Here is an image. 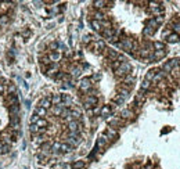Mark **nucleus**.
Segmentation results:
<instances>
[{
  "mask_svg": "<svg viewBox=\"0 0 180 169\" xmlns=\"http://www.w3.org/2000/svg\"><path fill=\"white\" fill-rule=\"evenodd\" d=\"M132 69H133L132 64H130L129 61H123V62H121V65L115 69V75L118 78H121V79H123V78H126L127 75H130Z\"/></svg>",
  "mask_w": 180,
  "mask_h": 169,
  "instance_id": "nucleus-1",
  "label": "nucleus"
},
{
  "mask_svg": "<svg viewBox=\"0 0 180 169\" xmlns=\"http://www.w3.org/2000/svg\"><path fill=\"white\" fill-rule=\"evenodd\" d=\"M133 43H134V39H132V38H122L121 40H119L118 43H115V44L119 47V49H122V50H125V51L130 53V51H132V49H133Z\"/></svg>",
  "mask_w": 180,
  "mask_h": 169,
  "instance_id": "nucleus-2",
  "label": "nucleus"
},
{
  "mask_svg": "<svg viewBox=\"0 0 180 169\" xmlns=\"http://www.w3.org/2000/svg\"><path fill=\"white\" fill-rule=\"evenodd\" d=\"M80 141H82V137H80L79 133H71V132H68V135L65 136V143L69 144L72 148H74V147H76L78 144H80Z\"/></svg>",
  "mask_w": 180,
  "mask_h": 169,
  "instance_id": "nucleus-3",
  "label": "nucleus"
},
{
  "mask_svg": "<svg viewBox=\"0 0 180 169\" xmlns=\"http://www.w3.org/2000/svg\"><path fill=\"white\" fill-rule=\"evenodd\" d=\"M97 103H98V99H97L94 94H86V96L83 97V104H85L86 110H90V108L96 107Z\"/></svg>",
  "mask_w": 180,
  "mask_h": 169,
  "instance_id": "nucleus-4",
  "label": "nucleus"
},
{
  "mask_svg": "<svg viewBox=\"0 0 180 169\" xmlns=\"http://www.w3.org/2000/svg\"><path fill=\"white\" fill-rule=\"evenodd\" d=\"M78 87H79V90L83 91V93H87V91H90V89L93 87L91 79H90V78H83V79H80L79 83H78Z\"/></svg>",
  "mask_w": 180,
  "mask_h": 169,
  "instance_id": "nucleus-5",
  "label": "nucleus"
},
{
  "mask_svg": "<svg viewBox=\"0 0 180 169\" xmlns=\"http://www.w3.org/2000/svg\"><path fill=\"white\" fill-rule=\"evenodd\" d=\"M66 127H68V130L71 133H79L80 135V132H82V129H83V125H82V122H79V121H71L66 123Z\"/></svg>",
  "mask_w": 180,
  "mask_h": 169,
  "instance_id": "nucleus-6",
  "label": "nucleus"
},
{
  "mask_svg": "<svg viewBox=\"0 0 180 169\" xmlns=\"http://www.w3.org/2000/svg\"><path fill=\"white\" fill-rule=\"evenodd\" d=\"M133 86H134V78H133L132 75H127L126 78L122 79L121 86H119V87H123V89H126V90L130 91L133 89Z\"/></svg>",
  "mask_w": 180,
  "mask_h": 169,
  "instance_id": "nucleus-7",
  "label": "nucleus"
},
{
  "mask_svg": "<svg viewBox=\"0 0 180 169\" xmlns=\"http://www.w3.org/2000/svg\"><path fill=\"white\" fill-rule=\"evenodd\" d=\"M166 49L165 50H154V51L150 54V57L147 58V60H150V61H159V60H162L163 57L166 55Z\"/></svg>",
  "mask_w": 180,
  "mask_h": 169,
  "instance_id": "nucleus-8",
  "label": "nucleus"
},
{
  "mask_svg": "<svg viewBox=\"0 0 180 169\" xmlns=\"http://www.w3.org/2000/svg\"><path fill=\"white\" fill-rule=\"evenodd\" d=\"M125 123H126V122H125L123 119H121L119 116H114V118L108 119V125H110V127H112V129H115V130H116V127H122Z\"/></svg>",
  "mask_w": 180,
  "mask_h": 169,
  "instance_id": "nucleus-9",
  "label": "nucleus"
},
{
  "mask_svg": "<svg viewBox=\"0 0 180 169\" xmlns=\"http://www.w3.org/2000/svg\"><path fill=\"white\" fill-rule=\"evenodd\" d=\"M60 72V65H58V62H53L51 65L47 68V71H46V74H47V76H50V78H55V75Z\"/></svg>",
  "mask_w": 180,
  "mask_h": 169,
  "instance_id": "nucleus-10",
  "label": "nucleus"
},
{
  "mask_svg": "<svg viewBox=\"0 0 180 169\" xmlns=\"http://www.w3.org/2000/svg\"><path fill=\"white\" fill-rule=\"evenodd\" d=\"M134 116V112L132 111V108H123L119 114V118L123 119V121H127V119H133Z\"/></svg>",
  "mask_w": 180,
  "mask_h": 169,
  "instance_id": "nucleus-11",
  "label": "nucleus"
},
{
  "mask_svg": "<svg viewBox=\"0 0 180 169\" xmlns=\"http://www.w3.org/2000/svg\"><path fill=\"white\" fill-rule=\"evenodd\" d=\"M104 54L107 55V58L110 61H115V60H118V57H119V53L116 51V50L107 49V47H105V50H104Z\"/></svg>",
  "mask_w": 180,
  "mask_h": 169,
  "instance_id": "nucleus-12",
  "label": "nucleus"
},
{
  "mask_svg": "<svg viewBox=\"0 0 180 169\" xmlns=\"http://www.w3.org/2000/svg\"><path fill=\"white\" fill-rule=\"evenodd\" d=\"M90 49L93 51H104L105 50V44L102 40H94L93 43L90 44Z\"/></svg>",
  "mask_w": 180,
  "mask_h": 169,
  "instance_id": "nucleus-13",
  "label": "nucleus"
},
{
  "mask_svg": "<svg viewBox=\"0 0 180 169\" xmlns=\"http://www.w3.org/2000/svg\"><path fill=\"white\" fill-rule=\"evenodd\" d=\"M64 108H65V107L62 105V103H61V104H58V105H51V107H50V112H51L53 115H55V116H61Z\"/></svg>",
  "mask_w": 180,
  "mask_h": 169,
  "instance_id": "nucleus-14",
  "label": "nucleus"
},
{
  "mask_svg": "<svg viewBox=\"0 0 180 169\" xmlns=\"http://www.w3.org/2000/svg\"><path fill=\"white\" fill-rule=\"evenodd\" d=\"M50 97L51 96H46V97H43V99L39 101V104H38V107H42V108H44V110H49L50 107H51V100H50Z\"/></svg>",
  "mask_w": 180,
  "mask_h": 169,
  "instance_id": "nucleus-15",
  "label": "nucleus"
},
{
  "mask_svg": "<svg viewBox=\"0 0 180 169\" xmlns=\"http://www.w3.org/2000/svg\"><path fill=\"white\" fill-rule=\"evenodd\" d=\"M169 28H173L174 33H176L177 36H180V18H173V21L170 22Z\"/></svg>",
  "mask_w": 180,
  "mask_h": 169,
  "instance_id": "nucleus-16",
  "label": "nucleus"
},
{
  "mask_svg": "<svg viewBox=\"0 0 180 169\" xmlns=\"http://www.w3.org/2000/svg\"><path fill=\"white\" fill-rule=\"evenodd\" d=\"M6 101H7L8 107H11V105L18 104V97H17V94H7L6 96Z\"/></svg>",
  "mask_w": 180,
  "mask_h": 169,
  "instance_id": "nucleus-17",
  "label": "nucleus"
},
{
  "mask_svg": "<svg viewBox=\"0 0 180 169\" xmlns=\"http://www.w3.org/2000/svg\"><path fill=\"white\" fill-rule=\"evenodd\" d=\"M80 74H82V68H80V66L74 65V66L69 68V76L71 78H78Z\"/></svg>",
  "mask_w": 180,
  "mask_h": 169,
  "instance_id": "nucleus-18",
  "label": "nucleus"
},
{
  "mask_svg": "<svg viewBox=\"0 0 180 169\" xmlns=\"http://www.w3.org/2000/svg\"><path fill=\"white\" fill-rule=\"evenodd\" d=\"M47 55H49V58H50L51 62H58V61L61 60V57H62L60 51H50Z\"/></svg>",
  "mask_w": 180,
  "mask_h": 169,
  "instance_id": "nucleus-19",
  "label": "nucleus"
},
{
  "mask_svg": "<svg viewBox=\"0 0 180 169\" xmlns=\"http://www.w3.org/2000/svg\"><path fill=\"white\" fill-rule=\"evenodd\" d=\"M104 135L107 136V139H112V140H115V139L118 137V132H116L115 129H112V127H108Z\"/></svg>",
  "mask_w": 180,
  "mask_h": 169,
  "instance_id": "nucleus-20",
  "label": "nucleus"
},
{
  "mask_svg": "<svg viewBox=\"0 0 180 169\" xmlns=\"http://www.w3.org/2000/svg\"><path fill=\"white\" fill-rule=\"evenodd\" d=\"M91 28H93L96 32H102V26H101V21H96V19H91Z\"/></svg>",
  "mask_w": 180,
  "mask_h": 169,
  "instance_id": "nucleus-21",
  "label": "nucleus"
},
{
  "mask_svg": "<svg viewBox=\"0 0 180 169\" xmlns=\"http://www.w3.org/2000/svg\"><path fill=\"white\" fill-rule=\"evenodd\" d=\"M111 112H112V107H110V105H104V107L100 110V115L101 116H110Z\"/></svg>",
  "mask_w": 180,
  "mask_h": 169,
  "instance_id": "nucleus-22",
  "label": "nucleus"
},
{
  "mask_svg": "<svg viewBox=\"0 0 180 169\" xmlns=\"http://www.w3.org/2000/svg\"><path fill=\"white\" fill-rule=\"evenodd\" d=\"M72 165V169H85L86 168V161H75L74 163H71Z\"/></svg>",
  "mask_w": 180,
  "mask_h": 169,
  "instance_id": "nucleus-23",
  "label": "nucleus"
},
{
  "mask_svg": "<svg viewBox=\"0 0 180 169\" xmlns=\"http://www.w3.org/2000/svg\"><path fill=\"white\" fill-rule=\"evenodd\" d=\"M93 17H94V19L96 21H104V19H107V15H105L102 11H94V14H93Z\"/></svg>",
  "mask_w": 180,
  "mask_h": 169,
  "instance_id": "nucleus-24",
  "label": "nucleus"
},
{
  "mask_svg": "<svg viewBox=\"0 0 180 169\" xmlns=\"http://www.w3.org/2000/svg\"><path fill=\"white\" fill-rule=\"evenodd\" d=\"M110 2H104V0H98V2H93V7L97 8L98 11H101V8H104Z\"/></svg>",
  "mask_w": 180,
  "mask_h": 169,
  "instance_id": "nucleus-25",
  "label": "nucleus"
},
{
  "mask_svg": "<svg viewBox=\"0 0 180 169\" xmlns=\"http://www.w3.org/2000/svg\"><path fill=\"white\" fill-rule=\"evenodd\" d=\"M72 147L69 146V144H66V143H60V152L62 154V152H71L72 151Z\"/></svg>",
  "mask_w": 180,
  "mask_h": 169,
  "instance_id": "nucleus-26",
  "label": "nucleus"
},
{
  "mask_svg": "<svg viewBox=\"0 0 180 169\" xmlns=\"http://www.w3.org/2000/svg\"><path fill=\"white\" fill-rule=\"evenodd\" d=\"M155 30H157V29H154V28H150V26H147V25H146V28L143 29V35L146 36V38H150V36H152L155 33Z\"/></svg>",
  "mask_w": 180,
  "mask_h": 169,
  "instance_id": "nucleus-27",
  "label": "nucleus"
},
{
  "mask_svg": "<svg viewBox=\"0 0 180 169\" xmlns=\"http://www.w3.org/2000/svg\"><path fill=\"white\" fill-rule=\"evenodd\" d=\"M129 94H130L129 90H126V89H123V87H118V96H121L123 100H126L127 97H129Z\"/></svg>",
  "mask_w": 180,
  "mask_h": 169,
  "instance_id": "nucleus-28",
  "label": "nucleus"
},
{
  "mask_svg": "<svg viewBox=\"0 0 180 169\" xmlns=\"http://www.w3.org/2000/svg\"><path fill=\"white\" fill-rule=\"evenodd\" d=\"M50 100H51V105L61 104V94H53V96L50 97Z\"/></svg>",
  "mask_w": 180,
  "mask_h": 169,
  "instance_id": "nucleus-29",
  "label": "nucleus"
},
{
  "mask_svg": "<svg viewBox=\"0 0 180 169\" xmlns=\"http://www.w3.org/2000/svg\"><path fill=\"white\" fill-rule=\"evenodd\" d=\"M158 71H159V69H150V71L146 74V80H148V82H151V80L154 79L155 74H157Z\"/></svg>",
  "mask_w": 180,
  "mask_h": 169,
  "instance_id": "nucleus-30",
  "label": "nucleus"
},
{
  "mask_svg": "<svg viewBox=\"0 0 180 169\" xmlns=\"http://www.w3.org/2000/svg\"><path fill=\"white\" fill-rule=\"evenodd\" d=\"M35 114L39 116V118H42V116H44L47 114V110H44V108H42V107H36L35 108Z\"/></svg>",
  "mask_w": 180,
  "mask_h": 169,
  "instance_id": "nucleus-31",
  "label": "nucleus"
},
{
  "mask_svg": "<svg viewBox=\"0 0 180 169\" xmlns=\"http://www.w3.org/2000/svg\"><path fill=\"white\" fill-rule=\"evenodd\" d=\"M152 49H155V50H165L166 47H165V43H162V42H154V43H152Z\"/></svg>",
  "mask_w": 180,
  "mask_h": 169,
  "instance_id": "nucleus-32",
  "label": "nucleus"
},
{
  "mask_svg": "<svg viewBox=\"0 0 180 169\" xmlns=\"http://www.w3.org/2000/svg\"><path fill=\"white\" fill-rule=\"evenodd\" d=\"M35 125H36V126H38V127H47V125H49V122H47L44 118H39V121L36 122Z\"/></svg>",
  "mask_w": 180,
  "mask_h": 169,
  "instance_id": "nucleus-33",
  "label": "nucleus"
},
{
  "mask_svg": "<svg viewBox=\"0 0 180 169\" xmlns=\"http://www.w3.org/2000/svg\"><path fill=\"white\" fill-rule=\"evenodd\" d=\"M112 103H114V104H116V105H122L125 103V100L122 99L121 96H118V94H116V96L112 99Z\"/></svg>",
  "mask_w": 180,
  "mask_h": 169,
  "instance_id": "nucleus-34",
  "label": "nucleus"
},
{
  "mask_svg": "<svg viewBox=\"0 0 180 169\" xmlns=\"http://www.w3.org/2000/svg\"><path fill=\"white\" fill-rule=\"evenodd\" d=\"M166 40L169 42V43H174V42H177L179 40V36L176 35V33H170V35L166 38Z\"/></svg>",
  "mask_w": 180,
  "mask_h": 169,
  "instance_id": "nucleus-35",
  "label": "nucleus"
},
{
  "mask_svg": "<svg viewBox=\"0 0 180 169\" xmlns=\"http://www.w3.org/2000/svg\"><path fill=\"white\" fill-rule=\"evenodd\" d=\"M150 87H151V82H148V80L144 79V80H143V83H141V91L148 90Z\"/></svg>",
  "mask_w": 180,
  "mask_h": 169,
  "instance_id": "nucleus-36",
  "label": "nucleus"
},
{
  "mask_svg": "<svg viewBox=\"0 0 180 169\" xmlns=\"http://www.w3.org/2000/svg\"><path fill=\"white\" fill-rule=\"evenodd\" d=\"M40 61H42V64H44V65H51V61H50V58H49V55H43V57L40 58Z\"/></svg>",
  "mask_w": 180,
  "mask_h": 169,
  "instance_id": "nucleus-37",
  "label": "nucleus"
},
{
  "mask_svg": "<svg viewBox=\"0 0 180 169\" xmlns=\"http://www.w3.org/2000/svg\"><path fill=\"white\" fill-rule=\"evenodd\" d=\"M57 49H58V43H57V42H51V43L49 44V50H50V51H57Z\"/></svg>",
  "mask_w": 180,
  "mask_h": 169,
  "instance_id": "nucleus-38",
  "label": "nucleus"
},
{
  "mask_svg": "<svg viewBox=\"0 0 180 169\" xmlns=\"http://www.w3.org/2000/svg\"><path fill=\"white\" fill-rule=\"evenodd\" d=\"M29 130L33 133V135H38V130H39V127L36 126V125H33V123H30V126H29Z\"/></svg>",
  "mask_w": 180,
  "mask_h": 169,
  "instance_id": "nucleus-39",
  "label": "nucleus"
},
{
  "mask_svg": "<svg viewBox=\"0 0 180 169\" xmlns=\"http://www.w3.org/2000/svg\"><path fill=\"white\" fill-rule=\"evenodd\" d=\"M10 148H11V146H8V144H3V151H2V154H7V152L10 151Z\"/></svg>",
  "mask_w": 180,
  "mask_h": 169,
  "instance_id": "nucleus-40",
  "label": "nucleus"
},
{
  "mask_svg": "<svg viewBox=\"0 0 180 169\" xmlns=\"http://www.w3.org/2000/svg\"><path fill=\"white\" fill-rule=\"evenodd\" d=\"M38 121H39V116L36 115V114H33V115H32V118H30V123H33V125H35Z\"/></svg>",
  "mask_w": 180,
  "mask_h": 169,
  "instance_id": "nucleus-41",
  "label": "nucleus"
},
{
  "mask_svg": "<svg viewBox=\"0 0 180 169\" xmlns=\"http://www.w3.org/2000/svg\"><path fill=\"white\" fill-rule=\"evenodd\" d=\"M60 168L61 169H72V165L71 163H61Z\"/></svg>",
  "mask_w": 180,
  "mask_h": 169,
  "instance_id": "nucleus-42",
  "label": "nucleus"
},
{
  "mask_svg": "<svg viewBox=\"0 0 180 169\" xmlns=\"http://www.w3.org/2000/svg\"><path fill=\"white\" fill-rule=\"evenodd\" d=\"M100 78H101V76H100V74H94L93 75V79L94 80H100Z\"/></svg>",
  "mask_w": 180,
  "mask_h": 169,
  "instance_id": "nucleus-43",
  "label": "nucleus"
},
{
  "mask_svg": "<svg viewBox=\"0 0 180 169\" xmlns=\"http://www.w3.org/2000/svg\"><path fill=\"white\" fill-rule=\"evenodd\" d=\"M3 144H4V143H3V141H0V154H2V151H3Z\"/></svg>",
  "mask_w": 180,
  "mask_h": 169,
  "instance_id": "nucleus-44",
  "label": "nucleus"
}]
</instances>
